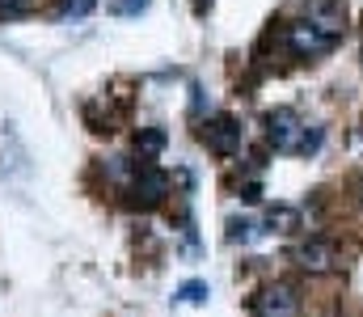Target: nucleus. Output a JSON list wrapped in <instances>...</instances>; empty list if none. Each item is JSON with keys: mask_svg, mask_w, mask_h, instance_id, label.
I'll use <instances>...</instances> for the list:
<instances>
[{"mask_svg": "<svg viewBox=\"0 0 363 317\" xmlns=\"http://www.w3.org/2000/svg\"><path fill=\"white\" fill-rule=\"evenodd\" d=\"M283 43H287V51L291 55H300V60H317V55H325V51H334V34H325L317 21H308V17H300V21H287L283 26Z\"/></svg>", "mask_w": 363, "mask_h": 317, "instance_id": "obj_2", "label": "nucleus"}, {"mask_svg": "<svg viewBox=\"0 0 363 317\" xmlns=\"http://www.w3.org/2000/svg\"><path fill=\"white\" fill-rule=\"evenodd\" d=\"M30 4L34 0H0V17H21V13H30Z\"/></svg>", "mask_w": 363, "mask_h": 317, "instance_id": "obj_12", "label": "nucleus"}, {"mask_svg": "<svg viewBox=\"0 0 363 317\" xmlns=\"http://www.w3.org/2000/svg\"><path fill=\"white\" fill-rule=\"evenodd\" d=\"M267 140L274 144V152H317L321 148V127H304V118L291 106H274L267 114Z\"/></svg>", "mask_w": 363, "mask_h": 317, "instance_id": "obj_1", "label": "nucleus"}, {"mask_svg": "<svg viewBox=\"0 0 363 317\" xmlns=\"http://www.w3.org/2000/svg\"><path fill=\"white\" fill-rule=\"evenodd\" d=\"M211 292H207V284L203 279H190V284H182L178 288V301H186V305H203Z\"/></svg>", "mask_w": 363, "mask_h": 317, "instance_id": "obj_9", "label": "nucleus"}, {"mask_svg": "<svg viewBox=\"0 0 363 317\" xmlns=\"http://www.w3.org/2000/svg\"><path fill=\"white\" fill-rule=\"evenodd\" d=\"M135 148H140L144 157H157V152L165 148V131H161V127H144V131L135 135Z\"/></svg>", "mask_w": 363, "mask_h": 317, "instance_id": "obj_8", "label": "nucleus"}, {"mask_svg": "<svg viewBox=\"0 0 363 317\" xmlns=\"http://www.w3.org/2000/svg\"><path fill=\"white\" fill-rule=\"evenodd\" d=\"M228 237H233V241H254V237H258V224H254V220H233V224H228Z\"/></svg>", "mask_w": 363, "mask_h": 317, "instance_id": "obj_10", "label": "nucleus"}, {"mask_svg": "<svg viewBox=\"0 0 363 317\" xmlns=\"http://www.w3.org/2000/svg\"><path fill=\"white\" fill-rule=\"evenodd\" d=\"M250 313L254 317H300V296L291 284H267L250 296Z\"/></svg>", "mask_w": 363, "mask_h": 317, "instance_id": "obj_4", "label": "nucleus"}, {"mask_svg": "<svg viewBox=\"0 0 363 317\" xmlns=\"http://www.w3.org/2000/svg\"><path fill=\"white\" fill-rule=\"evenodd\" d=\"M267 224H271L274 233H291V228H300V211L287 208V204H274V208L267 211Z\"/></svg>", "mask_w": 363, "mask_h": 317, "instance_id": "obj_7", "label": "nucleus"}, {"mask_svg": "<svg viewBox=\"0 0 363 317\" xmlns=\"http://www.w3.org/2000/svg\"><path fill=\"white\" fill-rule=\"evenodd\" d=\"M165 195H169V174L157 169V165H140L135 178H131V204L135 208H157V204H165Z\"/></svg>", "mask_w": 363, "mask_h": 317, "instance_id": "obj_5", "label": "nucleus"}, {"mask_svg": "<svg viewBox=\"0 0 363 317\" xmlns=\"http://www.w3.org/2000/svg\"><path fill=\"white\" fill-rule=\"evenodd\" d=\"M114 9H118V13H127V17H131V13H144V9H148V0H118V4H114Z\"/></svg>", "mask_w": 363, "mask_h": 317, "instance_id": "obj_13", "label": "nucleus"}, {"mask_svg": "<svg viewBox=\"0 0 363 317\" xmlns=\"http://www.w3.org/2000/svg\"><path fill=\"white\" fill-rule=\"evenodd\" d=\"M93 4L97 0H60V17H85L93 13Z\"/></svg>", "mask_w": 363, "mask_h": 317, "instance_id": "obj_11", "label": "nucleus"}, {"mask_svg": "<svg viewBox=\"0 0 363 317\" xmlns=\"http://www.w3.org/2000/svg\"><path fill=\"white\" fill-rule=\"evenodd\" d=\"M203 144L216 152V157H233L237 148H241V127H237V118H228V114H216L211 123H203Z\"/></svg>", "mask_w": 363, "mask_h": 317, "instance_id": "obj_6", "label": "nucleus"}, {"mask_svg": "<svg viewBox=\"0 0 363 317\" xmlns=\"http://www.w3.org/2000/svg\"><path fill=\"white\" fill-rule=\"evenodd\" d=\"M291 262H296L304 275H330V271L342 267V250H338L334 241H325V237H308V241H300V245L291 250Z\"/></svg>", "mask_w": 363, "mask_h": 317, "instance_id": "obj_3", "label": "nucleus"}]
</instances>
